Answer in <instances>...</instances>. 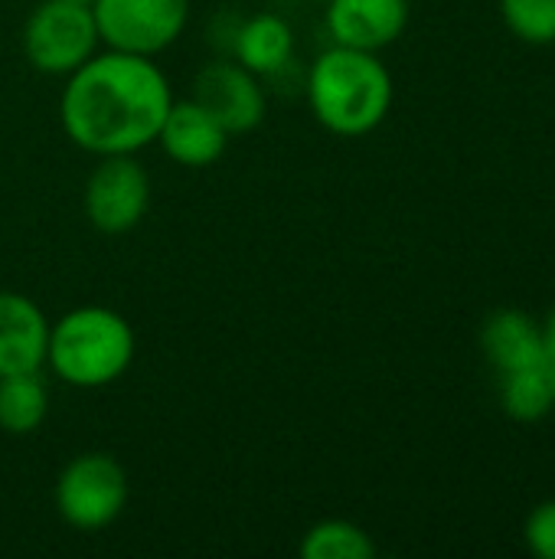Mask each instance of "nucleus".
Masks as SVG:
<instances>
[{"mask_svg":"<svg viewBox=\"0 0 555 559\" xmlns=\"http://www.w3.org/2000/svg\"><path fill=\"white\" fill-rule=\"evenodd\" d=\"M170 105V82L150 56L108 49L65 75L59 118L69 141L95 157L137 154L157 141Z\"/></svg>","mask_w":555,"mask_h":559,"instance_id":"f257e3e1","label":"nucleus"},{"mask_svg":"<svg viewBox=\"0 0 555 559\" xmlns=\"http://www.w3.org/2000/svg\"><path fill=\"white\" fill-rule=\"evenodd\" d=\"M314 118L340 138L376 131L393 108V75L376 52L330 46L307 72Z\"/></svg>","mask_w":555,"mask_h":559,"instance_id":"f03ea898","label":"nucleus"},{"mask_svg":"<svg viewBox=\"0 0 555 559\" xmlns=\"http://www.w3.org/2000/svg\"><path fill=\"white\" fill-rule=\"evenodd\" d=\"M134 347V328L118 311L85 305L49 324L46 367L75 390H101L131 367Z\"/></svg>","mask_w":555,"mask_h":559,"instance_id":"7ed1b4c3","label":"nucleus"},{"mask_svg":"<svg viewBox=\"0 0 555 559\" xmlns=\"http://www.w3.org/2000/svg\"><path fill=\"white\" fill-rule=\"evenodd\" d=\"M52 498L69 527L92 534L121 518L128 504V475L118 459L105 452H85L59 472Z\"/></svg>","mask_w":555,"mask_h":559,"instance_id":"20e7f679","label":"nucleus"},{"mask_svg":"<svg viewBox=\"0 0 555 559\" xmlns=\"http://www.w3.org/2000/svg\"><path fill=\"white\" fill-rule=\"evenodd\" d=\"M101 43L95 13L75 0H43L23 26V52L46 75H69L95 56Z\"/></svg>","mask_w":555,"mask_h":559,"instance_id":"39448f33","label":"nucleus"},{"mask_svg":"<svg viewBox=\"0 0 555 559\" xmlns=\"http://www.w3.org/2000/svg\"><path fill=\"white\" fill-rule=\"evenodd\" d=\"M92 13L108 49L154 59L183 36L190 0H95Z\"/></svg>","mask_w":555,"mask_h":559,"instance_id":"423d86ee","label":"nucleus"},{"mask_svg":"<svg viewBox=\"0 0 555 559\" xmlns=\"http://www.w3.org/2000/svg\"><path fill=\"white\" fill-rule=\"evenodd\" d=\"M82 206L98 233H131L150 206V177L134 154H105L85 180Z\"/></svg>","mask_w":555,"mask_h":559,"instance_id":"0eeeda50","label":"nucleus"},{"mask_svg":"<svg viewBox=\"0 0 555 559\" xmlns=\"http://www.w3.org/2000/svg\"><path fill=\"white\" fill-rule=\"evenodd\" d=\"M193 98L232 134H249L265 121L268 98L255 72L236 59L206 62L193 79Z\"/></svg>","mask_w":555,"mask_h":559,"instance_id":"6e6552de","label":"nucleus"},{"mask_svg":"<svg viewBox=\"0 0 555 559\" xmlns=\"http://www.w3.org/2000/svg\"><path fill=\"white\" fill-rule=\"evenodd\" d=\"M327 33L334 46L379 52L409 26V0H327Z\"/></svg>","mask_w":555,"mask_h":559,"instance_id":"1a4fd4ad","label":"nucleus"},{"mask_svg":"<svg viewBox=\"0 0 555 559\" xmlns=\"http://www.w3.org/2000/svg\"><path fill=\"white\" fill-rule=\"evenodd\" d=\"M157 141H160L164 154L173 164H180V167H209L226 154L229 131L196 98H186V102L170 105Z\"/></svg>","mask_w":555,"mask_h":559,"instance_id":"9d476101","label":"nucleus"},{"mask_svg":"<svg viewBox=\"0 0 555 559\" xmlns=\"http://www.w3.org/2000/svg\"><path fill=\"white\" fill-rule=\"evenodd\" d=\"M49 321L20 292H0V377L33 373L46 364Z\"/></svg>","mask_w":555,"mask_h":559,"instance_id":"9b49d317","label":"nucleus"},{"mask_svg":"<svg viewBox=\"0 0 555 559\" xmlns=\"http://www.w3.org/2000/svg\"><path fill=\"white\" fill-rule=\"evenodd\" d=\"M481 350L497 373L517 370L546 350L543 324H536V318H530L520 308H500L481 328Z\"/></svg>","mask_w":555,"mask_h":559,"instance_id":"f8f14e48","label":"nucleus"},{"mask_svg":"<svg viewBox=\"0 0 555 559\" xmlns=\"http://www.w3.org/2000/svg\"><path fill=\"white\" fill-rule=\"evenodd\" d=\"M236 62L255 72L258 79L278 75L294 52V33L285 16L278 13H255L249 16L232 39Z\"/></svg>","mask_w":555,"mask_h":559,"instance_id":"ddd939ff","label":"nucleus"},{"mask_svg":"<svg viewBox=\"0 0 555 559\" xmlns=\"http://www.w3.org/2000/svg\"><path fill=\"white\" fill-rule=\"evenodd\" d=\"M500 406L517 423H540L555 409V357L546 350L517 367L500 373Z\"/></svg>","mask_w":555,"mask_h":559,"instance_id":"4468645a","label":"nucleus"},{"mask_svg":"<svg viewBox=\"0 0 555 559\" xmlns=\"http://www.w3.org/2000/svg\"><path fill=\"white\" fill-rule=\"evenodd\" d=\"M46 413H49V390H46L39 370L0 377V429L7 436L36 432L43 426Z\"/></svg>","mask_w":555,"mask_h":559,"instance_id":"2eb2a0df","label":"nucleus"},{"mask_svg":"<svg viewBox=\"0 0 555 559\" xmlns=\"http://www.w3.org/2000/svg\"><path fill=\"white\" fill-rule=\"evenodd\" d=\"M304 559H373L376 544L373 537L353 521H321L301 537Z\"/></svg>","mask_w":555,"mask_h":559,"instance_id":"dca6fc26","label":"nucleus"},{"mask_svg":"<svg viewBox=\"0 0 555 559\" xmlns=\"http://www.w3.org/2000/svg\"><path fill=\"white\" fill-rule=\"evenodd\" d=\"M500 16L504 26L530 46L555 43V0H500Z\"/></svg>","mask_w":555,"mask_h":559,"instance_id":"f3484780","label":"nucleus"},{"mask_svg":"<svg viewBox=\"0 0 555 559\" xmlns=\"http://www.w3.org/2000/svg\"><path fill=\"white\" fill-rule=\"evenodd\" d=\"M523 540H527L533 557L555 559V498L536 504L530 511L527 527H523Z\"/></svg>","mask_w":555,"mask_h":559,"instance_id":"a211bd4d","label":"nucleus"},{"mask_svg":"<svg viewBox=\"0 0 555 559\" xmlns=\"http://www.w3.org/2000/svg\"><path fill=\"white\" fill-rule=\"evenodd\" d=\"M543 347H546L550 357H555V308L550 311L546 324H543Z\"/></svg>","mask_w":555,"mask_h":559,"instance_id":"6ab92c4d","label":"nucleus"},{"mask_svg":"<svg viewBox=\"0 0 555 559\" xmlns=\"http://www.w3.org/2000/svg\"><path fill=\"white\" fill-rule=\"evenodd\" d=\"M75 3H88V7H92V3H95V0H75Z\"/></svg>","mask_w":555,"mask_h":559,"instance_id":"aec40b11","label":"nucleus"},{"mask_svg":"<svg viewBox=\"0 0 555 559\" xmlns=\"http://www.w3.org/2000/svg\"><path fill=\"white\" fill-rule=\"evenodd\" d=\"M324 3H327V0H324Z\"/></svg>","mask_w":555,"mask_h":559,"instance_id":"412c9836","label":"nucleus"}]
</instances>
